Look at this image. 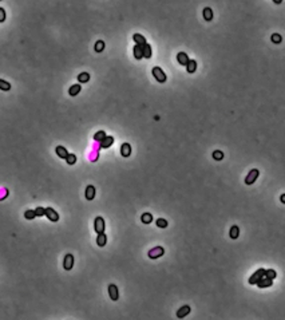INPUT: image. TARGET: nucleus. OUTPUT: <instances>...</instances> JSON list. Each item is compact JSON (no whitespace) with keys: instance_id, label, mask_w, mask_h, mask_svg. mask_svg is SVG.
<instances>
[{"instance_id":"f257e3e1","label":"nucleus","mask_w":285,"mask_h":320,"mask_svg":"<svg viewBox=\"0 0 285 320\" xmlns=\"http://www.w3.org/2000/svg\"><path fill=\"white\" fill-rule=\"evenodd\" d=\"M153 75H154V78H155L159 83H165L166 79H168L166 74L163 72V70L161 68V67H154V68H153Z\"/></svg>"},{"instance_id":"f03ea898","label":"nucleus","mask_w":285,"mask_h":320,"mask_svg":"<svg viewBox=\"0 0 285 320\" xmlns=\"http://www.w3.org/2000/svg\"><path fill=\"white\" fill-rule=\"evenodd\" d=\"M258 174H260V172L257 169H252L248 176L245 177V183L246 185H253V182H256V180H257Z\"/></svg>"},{"instance_id":"7ed1b4c3","label":"nucleus","mask_w":285,"mask_h":320,"mask_svg":"<svg viewBox=\"0 0 285 320\" xmlns=\"http://www.w3.org/2000/svg\"><path fill=\"white\" fill-rule=\"evenodd\" d=\"M94 229L97 233H103L104 229H106V224H104V220L102 217H97L94 221Z\"/></svg>"},{"instance_id":"20e7f679","label":"nucleus","mask_w":285,"mask_h":320,"mask_svg":"<svg viewBox=\"0 0 285 320\" xmlns=\"http://www.w3.org/2000/svg\"><path fill=\"white\" fill-rule=\"evenodd\" d=\"M44 216L47 218H48L50 221H52V222H56V221H59V214L56 213V210H54L52 208H46L44 209Z\"/></svg>"},{"instance_id":"39448f33","label":"nucleus","mask_w":285,"mask_h":320,"mask_svg":"<svg viewBox=\"0 0 285 320\" xmlns=\"http://www.w3.org/2000/svg\"><path fill=\"white\" fill-rule=\"evenodd\" d=\"M74 267V256L71 253H67L64 256V260H63V268L66 271H71Z\"/></svg>"},{"instance_id":"423d86ee","label":"nucleus","mask_w":285,"mask_h":320,"mask_svg":"<svg viewBox=\"0 0 285 320\" xmlns=\"http://www.w3.org/2000/svg\"><path fill=\"white\" fill-rule=\"evenodd\" d=\"M163 253H165V249L162 247H155V248L149 251V257L150 258H158V257L162 256Z\"/></svg>"},{"instance_id":"0eeeda50","label":"nucleus","mask_w":285,"mask_h":320,"mask_svg":"<svg viewBox=\"0 0 285 320\" xmlns=\"http://www.w3.org/2000/svg\"><path fill=\"white\" fill-rule=\"evenodd\" d=\"M264 273H265V269H264V268H261V269H258L257 272H254V273L250 276V279H249V284H252V285H253V284H257V281L264 276Z\"/></svg>"},{"instance_id":"6e6552de","label":"nucleus","mask_w":285,"mask_h":320,"mask_svg":"<svg viewBox=\"0 0 285 320\" xmlns=\"http://www.w3.org/2000/svg\"><path fill=\"white\" fill-rule=\"evenodd\" d=\"M108 295H110V299L117 302L118 298H119V292H118V288L115 284H110L108 285Z\"/></svg>"},{"instance_id":"1a4fd4ad","label":"nucleus","mask_w":285,"mask_h":320,"mask_svg":"<svg viewBox=\"0 0 285 320\" xmlns=\"http://www.w3.org/2000/svg\"><path fill=\"white\" fill-rule=\"evenodd\" d=\"M190 311H192V308H190L189 305H182V307L177 311V318L178 319H183L185 316H188V315L190 313Z\"/></svg>"},{"instance_id":"9d476101","label":"nucleus","mask_w":285,"mask_h":320,"mask_svg":"<svg viewBox=\"0 0 285 320\" xmlns=\"http://www.w3.org/2000/svg\"><path fill=\"white\" fill-rule=\"evenodd\" d=\"M273 284V280H270V279H268V277H265V276H262L261 279L257 281V285L260 287V288H265V287H270Z\"/></svg>"},{"instance_id":"9b49d317","label":"nucleus","mask_w":285,"mask_h":320,"mask_svg":"<svg viewBox=\"0 0 285 320\" xmlns=\"http://www.w3.org/2000/svg\"><path fill=\"white\" fill-rule=\"evenodd\" d=\"M101 148H103V149H107V148H110L111 145L114 143V138L112 137H110V135H106V137H104L101 142Z\"/></svg>"},{"instance_id":"f8f14e48","label":"nucleus","mask_w":285,"mask_h":320,"mask_svg":"<svg viewBox=\"0 0 285 320\" xmlns=\"http://www.w3.org/2000/svg\"><path fill=\"white\" fill-rule=\"evenodd\" d=\"M132 39H134V42L137 43V46H141V47H143L147 42H146V38L145 36H142L141 34H135L134 36H132Z\"/></svg>"},{"instance_id":"ddd939ff","label":"nucleus","mask_w":285,"mask_h":320,"mask_svg":"<svg viewBox=\"0 0 285 320\" xmlns=\"http://www.w3.org/2000/svg\"><path fill=\"white\" fill-rule=\"evenodd\" d=\"M80 90H82V86L78 83V84H72V86L70 87V90H68V94H70V97H77L78 94L80 92Z\"/></svg>"},{"instance_id":"4468645a","label":"nucleus","mask_w":285,"mask_h":320,"mask_svg":"<svg viewBox=\"0 0 285 320\" xmlns=\"http://www.w3.org/2000/svg\"><path fill=\"white\" fill-rule=\"evenodd\" d=\"M121 154L123 157H130L131 154V146L129 143H123L121 146Z\"/></svg>"},{"instance_id":"2eb2a0df","label":"nucleus","mask_w":285,"mask_h":320,"mask_svg":"<svg viewBox=\"0 0 285 320\" xmlns=\"http://www.w3.org/2000/svg\"><path fill=\"white\" fill-rule=\"evenodd\" d=\"M177 60H178L179 64L186 66L188 62H189V56H188V54H185V52H179V54L177 55Z\"/></svg>"},{"instance_id":"dca6fc26","label":"nucleus","mask_w":285,"mask_h":320,"mask_svg":"<svg viewBox=\"0 0 285 320\" xmlns=\"http://www.w3.org/2000/svg\"><path fill=\"white\" fill-rule=\"evenodd\" d=\"M106 242H107V236L104 234V232L103 233H98V237H97L98 247H104V245H106Z\"/></svg>"},{"instance_id":"f3484780","label":"nucleus","mask_w":285,"mask_h":320,"mask_svg":"<svg viewBox=\"0 0 285 320\" xmlns=\"http://www.w3.org/2000/svg\"><path fill=\"white\" fill-rule=\"evenodd\" d=\"M94 197H95V188L92 185H88L86 188V198L88 201H91V200H94Z\"/></svg>"},{"instance_id":"a211bd4d","label":"nucleus","mask_w":285,"mask_h":320,"mask_svg":"<svg viewBox=\"0 0 285 320\" xmlns=\"http://www.w3.org/2000/svg\"><path fill=\"white\" fill-rule=\"evenodd\" d=\"M186 70H188V72H190V74H193L194 71L197 70V62L194 59H189V62H188V64H186Z\"/></svg>"},{"instance_id":"6ab92c4d","label":"nucleus","mask_w":285,"mask_h":320,"mask_svg":"<svg viewBox=\"0 0 285 320\" xmlns=\"http://www.w3.org/2000/svg\"><path fill=\"white\" fill-rule=\"evenodd\" d=\"M55 152H56V154H58V157L63 158V159H64L66 157H67V154H68L67 149H66V148H63V146H56Z\"/></svg>"},{"instance_id":"aec40b11","label":"nucleus","mask_w":285,"mask_h":320,"mask_svg":"<svg viewBox=\"0 0 285 320\" xmlns=\"http://www.w3.org/2000/svg\"><path fill=\"white\" fill-rule=\"evenodd\" d=\"M142 51H143V58H146V59H150L151 58V47H150V44L149 43H146L143 47H142Z\"/></svg>"},{"instance_id":"412c9836","label":"nucleus","mask_w":285,"mask_h":320,"mask_svg":"<svg viewBox=\"0 0 285 320\" xmlns=\"http://www.w3.org/2000/svg\"><path fill=\"white\" fill-rule=\"evenodd\" d=\"M229 236H230V238H233V240H236L237 237L240 236V228L237 227V225H233V227L230 228V232H229Z\"/></svg>"},{"instance_id":"4be33fe9","label":"nucleus","mask_w":285,"mask_h":320,"mask_svg":"<svg viewBox=\"0 0 285 320\" xmlns=\"http://www.w3.org/2000/svg\"><path fill=\"white\" fill-rule=\"evenodd\" d=\"M203 19H205L206 22H210L212 19H213V11H212L210 7L203 8Z\"/></svg>"},{"instance_id":"5701e85b","label":"nucleus","mask_w":285,"mask_h":320,"mask_svg":"<svg viewBox=\"0 0 285 320\" xmlns=\"http://www.w3.org/2000/svg\"><path fill=\"white\" fill-rule=\"evenodd\" d=\"M134 58L138 59V60L143 58V51H142V47H141V46H135V47H134Z\"/></svg>"},{"instance_id":"b1692460","label":"nucleus","mask_w":285,"mask_h":320,"mask_svg":"<svg viewBox=\"0 0 285 320\" xmlns=\"http://www.w3.org/2000/svg\"><path fill=\"white\" fill-rule=\"evenodd\" d=\"M78 81H79V83H87L90 81V74L88 72H80L78 75Z\"/></svg>"},{"instance_id":"393cba45","label":"nucleus","mask_w":285,"mask_h":320,"mask_svg":"<svg viewBox=\"0 0 285 320\" xmlns=\"http://www.w3.org/2000/svg\"><path fill=\"white\" fill-rule=\"evenodd\" d=\"M141 221L143 224H151V222H153V214L143 213V214H142V217H141Z\"/></svg>"},{"instance_id":"a878e982","label":"nucleus","mask_w":285,"mask_h":320,"mask_svg":"<svg viewBox=\"0 0 285 320\" xmlns=\"http://www.w3.org/2000/svg\"><path fill=\"white\" fill-rule=\"evenodd\" d=\"M155 224H157V227L161 228V229L168 228V225H169V224H168V220H165V218H157Z\"/></svg>"},{"instance_id":"bb28decb","label":"nucleus","mask_w":285,"mask_h":320,"mask_svg":"<svg viewBox=\"0 0 285 320\" xmlns=\"http://www.w3.org/2000/svg\"><path fill=\"white\" fill-rule=\"evenodd\" d=\"M0 90L9 91L11 90V84H9L8 82H6V81H3V79H0Z\"/></svg>"},{"instance_id":"cd10ccee","label":"nucleus","mask_w":285,"mask_h":320,"mask_svg":"<svg viewBox=\"0 0 285 320\" xmlns=\"http://www.w3.org/2000/svg\"><path fill=\"white\" fill-rule=\"evenodd\" d=\"M104 137H106V133H104L103 130H101V131H98V133H95L94 139H95V142H101Z\"/></svg>"},{"instance_id":"c85d7f7f","label":"nucleus","mask_w":285,"mask_h":320,"mask_svg":"<svg viewBox=\"0 0 285 320\" xmlns=\"http://www.w3.org/2000/svg\"><path fill=\"white\" fill-rule=\"evenodd\" d=\"M264 276L268 277V279H270V280H273V279H276L277 273H276V271H273V269H268V271H265Z\"/></svg>"},{"instance_id":"c756f323","label":"nucleus","mask_w":285,"mask_h":320,"mask_svg":"<svg viewBox=\"0 0 285 320\" xmlns=\"http://www.w3.org/2000/svg\"><path fill=\"white\" fill-rule=\"evenodd\" d=\"M64 159L67 161V163H68V165H74L75 162H77V156H75V154H70V153H68V154H67V157H66Z\"/></svg>"},{"instance_id":"7c9ffc66","label":"nucleus","mask_w":285,"mask_h":320,"mask_svg":"<svg viewBox=\"0 0 285 320\" xmlns=\"http://www.w3.org/2000/svg\"><path fill=\"white\" fill-rule=\"evenodd\" d=\"M95 51H97V52H101V51H103L104 50V42L103 40H98L97 43H95Z\"/></svg>"},{"instance_id":"2f4dec72","label":"nucleus","mask_w":285,"mask_h":320,"mask_svg":"<svg viewBox=\"0 0 285 320\" xmlns=\"http://www.w3.org/2000/svg\"><path fill=\"white\" fill-rule=\"evenodd\" d=\"M213 158H214L216 161H221V159L224 158V153H222L221 150H214V152H213Z\"/></svg>"},{"instance_id":"473e14b6","label":"nucleus","mask_w":285,"mask_h":320,"mask_svg":"<svg viewBox=\"0 0 285 320\" xmlns=\"http://www.w3.org/2000/svg\"><path fill=\"white\" fill-rule=\"evenodd\" d=\"M24 217H26L27 220H34V218L36 217V214H35V210H26V213H24Z\"/></svg>"},{"instance_id":"72a5a7b5","label":"nucleus","mask_w":285,"mask_h":320,"mask_svg":"<svg viewBox=\"0 0 285 320\" xmlns=\"http://www.w3.org/2000/svg\"><path fill=\"white\" fill-rule=\"evenodd\" d=\"M272 42H273V43H276V44H280V43L282 42L281 35H278V34H273V35H272Z\"/></svg>"},{"instance_id":"f704fd0d","label":"nucleus","mask_w":285,"mask_h":320,"mask_svg":"<svg viewBox=\"0 0 285 320\" xmlns=\"http://www.w3.org/2000/svg\"><path fill=\"white\" fill-rule=\"evenodd\" d=\"M35 214H36V217H43V216H44V208H42V206L36 208L35 209Z\"/></svg>"},{"instance_id":"c9c22d12","label":"nucleus","mask_w":285,"mask_h":320,"mask_svg":"<svg viewBox=\"0 0 285 320\" xmlns=\"http://www.w3.org/2000/svg\"><path fill=\"white\" fill-rule=\"evenodd\" d=\"M6 20V11H4V8H0V23H3Z\"/></svg>"},{"instance_id":"e433bc0d","label":"nucleus","mask_w":285,"mask_h":320,"mask_svg":"<svg viewBox=\"0 0 285 320\" xmlns=\"http://www.w3.org/2000/svg\"><path fill=\"white\" fill-rule=\"evenodd\" d=\"M281 202H282V204H284V202H285V196H284V194L281 196Z\"/></svg>"},{"instance_id":"4c0bfd02","label":"nucleus","mask_w":285,"mask_h":320,"mask_svg":"<svg viewBox=\"0 0 285 320\" xmlns=\"http://www.w3.org/2000/svg\"><path fill=\"white\" fill-rule=\"evenodd\" d=\"M273 2H274V3H276V4H280V3H281V2H282V0H273Z\"/></svg>"},{"instance_id":"58836bf2","label":"nucleus","mask_w":285,"mask_h":320,"mask_svg":"<svg viewBox=\"0 0 285 320\" xmlns=\"http://www.w3.org/2000/svg\"><path fill=\"white\" fill-rule=\"evenodd\" d=\"M0 2H2V0H0Z\"/></svg>"}]
</instances>
